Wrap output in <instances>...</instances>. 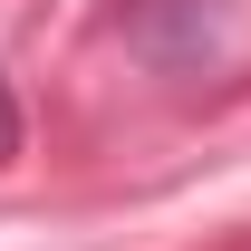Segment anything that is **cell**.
Segmentation results:
<instances>
[{"mask_svg": "<svg viewBox=\"0 0 251 251\" xmlns=\"http://www.w3.org/2000/svg\"><path fill=\"white\" fill-rule=\"evenodd\" d=\"M20 155V97H10V77H0V164Z\"/></svg>", "mask_w": 251, "mask_h": 251, "instance_id": "1", "label": "cell"}]
</instances>
